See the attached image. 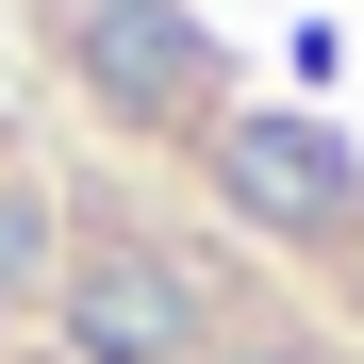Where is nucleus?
<instances>
[{"mask_svg":"<svg viewBox=\"0 0 364 364\" xmlns=\"http://www.w3.org/2000/svg\"><path fill=\"white\" fill-rule=\"evenodd\" d=\"M215 182L265 232H348L364 215V166H348V133H315V116H215Z\"/></svg>","mask_w":364,"mask_h":364,"instance_id":"1","label":"nucleus"}]
</instances>
